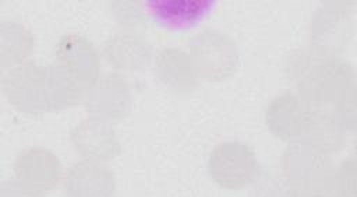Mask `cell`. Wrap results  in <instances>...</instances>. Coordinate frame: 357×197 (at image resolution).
Instances as JSON below:
<instances>
[{
	"instance_id": "obj_1",
	"label": "cell",
	"mask_w": 357,
	"mask_h": 197,
	"mask_svg": "<svg viewBox=\"0 0 357 197\" xmlns=\"http://www.w3.org/2000/svg\"><path fill=\"white\" fill-rule=\"evenodd\" d=\"M216 4L212 0H153L144 3L156 25L174 32H185L199 25Z\"/></svg>"
}]
</instances>
